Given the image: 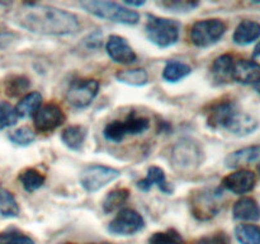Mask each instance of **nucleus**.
Returning <instances> with one entry per match:
<instances>
[{
  "label": "nucleus",
  "mask_w": 260,
  "mask_h": 244,
  "mask_svg": "<svg viewBox=\"0 0 260 244\" xmlns=\"http://www.w3.org/2000/svg\"><path fill=\"white\" fill-rule=\"evenodd\" d=\"M255 173L248 169H241L226 175L222 179V187L235 195H244L250 192L255 187Z\"/></svg>",
  "instance_id": "f8f14e48"
},
{
  "label": "nucleus",
  "mask_w": 260,
  "mask_h": 244,
  "mask_svg": "<svg viewBox=\"0 0 260 244\" xmlns=\"http://www.w3.org/2000/svg\"><path fill=\"white\" fill-rule=\"evenodd\" d=\"M18 121V113L8 102H0V130L14 126Z\"/></svg>",
  "instance_id": "c756f323"
},
{
  "label": "nucleus",
  "mask_w": 260,
  "mask_h": 244,
  "mask_svg": "<svg viewBox=\"0 0 260 244\" xmlns=\"http://www.w3.org/2000/svg\"><path fill=\"white\" fill-rule=\"evenodd\" d=\"M233 80L240 84H256L260 81V64L253 60H239L234 64Z\"/></svg>",
  "instance_id": "4468645a"
},
{
  "label": "nucleus",
  "mask_w": 260,
  "mask_h": 244,
  "mask_svg": "<svg viewBox=\"0 0 260 244\" xmlns=\"http://www.w3.org/2000/svg\"><path fill=\"white\" fill-rule=\"evenodd\" d=\"M253 55H254V57H260V42L255 46V48H254Z\"/></svg>",
  "instance_id": "c9c22d12"
},
{
  "label": "nucleus",
  "mask_w": 260,
  "mask_h": 244,
  "mask_svg": "<svg viewBox=\"0 0 260 244\" xmlns=\"http://www.w3.org/2000/svg\"><path fill=\"white\" fill-rule=\"evenodd\" d=\"M260 157V145H253V146L243 147L240 150L231 152L226 157L225 164L228 168H240L243 165L254 162Z\"/></svg>",
  "instance_id": "dca6fc26"
},
{
  "label": "nucleus",
  "mask_w": 260,
  "mask_h": 244,
  "mask_svg": "<svg viewBox=\"0 0 260 244\" xmlns=\"http://www.w3.org/2000/svg\"><path fill=\"white\" fill-rule=\"evenodd\" d=\"M194 244H230V238L225 233H217L213 235L203 236Z\"/></svg>",
  "instance_id": "72a5a7b5"
},
{
  "label": "nucleus",
  "mask_w": 260,
  "mask_h": 244,
  "mask_svg": "<svg viewBox=\"0 0 260 244\" xmlns=\"http://www.w3.org/2000/svg\"><path fill=\"white\" fill-rule=\"evenodd\" d=\"M29 88V80L24 76H14L10 80L7 81L5 90L7 94L10 97H18L24 93Z\"/></svg>",
  "instance_id": "7c9ffc66"
},
{
  "label": "nucleus",
  "mask_w": 260,
  "mask_h": 244,
  "mask_svg": "<svg viewBox=\"0 0 260 244\" xmlns=\"http://www.w3.org/2000/svg\"><path fill=\"white\" fill-rule=\"evenodd\" d=\"M208 126L226 130L238 136H246L258 129V121L250 114L241 112L234 102H220L211 107L207 116Z\"/></svg>",
  "instance_id": "f03ea898"
},
{
  "label": "nucleus",
  "mask_w": 260,
  "mask_h": 244,
  "mask_svg": "<svg viewBox=\"0 0 260 244\" xmlns=\"http://www.w3.org/2000/svg\"><path fill=\"white\" fill-rule=\"evenodd\" d=\"M234 58L230 55L218 56L212 64V75L215 80L220 83H228L229 80H233V70H234Z\"/></svg>",
  "instance_id": "6ab92c4d"
},
{
  "label": "nucleus",
  "mask_w": 260,
  "mask_h": 244,
  "mask_svg": "<svg viewBox=\"0 0 260 244\" xmlns=\"http://www.w3.org/2000/svg\"><path fill=\"white\" fill-rule=\"evenodd\" d=\"M41 102H42V96L38 92H32L28 93L18 102L15 111H17L18 117H33L36 112L41 108Z\"/></svg>",
  "instance_id": "aec40b11"
},
{
  "label": "nucleus",
  "mask_w": 260,
  "mask_h": 244,
  "mask_svg": "<svg viewBox=\"0 0 260 244\" xmlns=\"http://www.w3.org/2000/svg\"><path fill=\"white\" fill-rule=\"evenodd\" d=\"M256 169H258V174L260 175V163L258 164V167H256Z\"/></svg>",
  "instance_id": "4c0bfd02"
},
{
  "label": "nucleus",
  "mask_w": 260,
  "mask_h": 244,
  "mask_svg": "<svg viewBox=\"0 0 260 244\" xmlns=\"http://www.w3.org/2000/svg\"><path fill=\"white\" fill-rule=\"evenodd\" d=\"M129 198V191L126 188H117L111 191L103 200V210L104 212L109 214L118 210L119 207L127 202Z\"/></svg>",
  "instance_id": "5701e85b"
},
{
  "label": "nucleus",
  "mask_w": 260,
  "mask_h": 244,
  "mask_svg": "<svg viewBox=\"0 0 260 244\" xmlns=\"http://www.w3.org/2000/svg\"><path fill=\"white\" fill-rule=\"evenodd\" d=\"M121 175L119 170L106 165H89L80 173V185L88 192H95Z\"/></svg>",
  "instance_id": "0eeeda50"
},
{
  "label": "nucleus",
  "mask_w": 260,
  "mask_h": 244,
  "mask_svg": "<svg viewBox=\"0 0 260 244\" xmlns=\"http://www.w3.org/2000/svg\"><path fill=\"white\" fill-rule=\"evenodd\" d=\"M150 127V119L145 116L131 113L124 119H114L107 124L103 135L108 141L121 142L128 135H139Z\"/></svg>",
  "instance_id": "39448f33"
},
{
  "label": "nucleus",
  "mask_w": 260,
  "mask_h": 244,
  "mask_svg": "<svg viewBox=\"0 0 260 244\" xmlns=\"http://www.w3.org/2000/svg\"><path fill=\"white\" fill-rule=\"evenodd\" d=\"M167 5L169 9H174V10H179V9H184V10H189L192 9V8L197 7V3H168V4H164Z\"/></svg>",
  "instance_id": "f704fd0d"
},
{
  "label": "nucleus",
  "mask_w": 260,
  "mask_h": 244,
  "mask_svg": "<svg viewBox=\"0 0 260 244\" xmlns=\"http://www.w3.org/2000/svg\"><path fill=\"white\" fill-rule=\"evenodd\" d=\"M226 28L221 19L200 20L190 28V41L197 47H210L223 37Z\"/></svg>",
  "instance_id": "423d86ee"
},
{
  "label": "nucleus",
  "mask_w": 260,
  "mask_h": 244,
  "mask_svg": "<svg viewBox=\"0 0 260 244\" xmlns=\"http://www.w3.org/2000/svg\"><path fill=\"white\" fill-rule=\"evenodd\" d=\"M192 73V69L189 65L184 63H179V61H168L165 65L164 70H162V78L168 81H175L182 80L183 78L188 76Z\"/></svg>",
  "instance_id": "4be33fe9"
},
{
  "label": "nucleus",
  "mask_w": 260,
  "mask_h": 244,
  "mask_svg": "<svg viewBox=\"0 0 260 244\" xmlns=\"http://www.w3.org/2000/svg\"><path fill=\"white\" fill-rule=\"evenodd\" d=\"M152 186H157L162 192L165 193H172V187L169 183L165 179V173L161 168L159 167H151L147 170V175L144 179L137 182V187L141 191H149Z\"/></svg>",
  "instance_id": "f3484780"
},
{
  "label": "nucleus",
  "mask_w": 260,
  "mask_h": 244,
  "mask_svg": "<svg viewBox=\"0 0 260 244\" xmlns=\"http://www.w3.org/2000/svg\"><path fill=\"white\" fill-rule=\"evenodd\" d=\"M15 22L40 35H73L80 28L79 19L73 13L42 4H24L15 14Z\"/></svg>",
  "instance_id": "f257e3e1"
},
{
  "label": "nucleus",
  "mask_w": 260,
  "mask_h": 244,
  "mask_svg": "<svg viewBox=\"0 0 260 244\" xmlns=\"http://www.w3.org/2000/svg\"><path fill=\"white\" fill-rule=\"evenodd\" d=\"M36 139V132L33 131L30 127L23 126L19 129L14 130L9 134V140L12 142H14L15 145H19V146H27V145L32 144Z\"/></svg>",
  "instance_id": "c85d7f7f"
},
{
  "label": "nucleus",
  "mask_w": 260,
  "mask_h": 244,
  "mask_svg": "<svg viewBox=\"0 0 260 244\" xmlns=\"http://www.w3.org/2000/svg\"><path fill=\"white\" fill-rule=\"evenodd\" d=\"M173 160L180 168L190 167L192 163L198 162V152L193 149L192 145H178V147L173 152Z\"/></svg>",
  "instance_id": "cd10ccee"
},
{
  "label": "nucleus",
  "mask_w": 260,
  "mask_h": 244,
  "mask_svg": "<svg viewBox=\"0 0 260 244\" xmlns=\"http://www.w3.org/2000/svg\"><path fill=\"white\" fill-rule=\"evenodd\" d=\"M86 137V130L85 127L79 126V125H74V126H69L65 129L61 135L62 142L71 150H80L83 147L84 141Z\"/></svg>",
  "instance_id": "412c9836"
},
{
  "label": "nucleus",
  "mask_w": 260,
  "mask_h": 244,
  "mask_svg": "<svg viewBox=\"0 0 260 244\" xmlns=\"http://www.w3.org/2000/svg\"><path fill=\"white\" fill-rule=\"evenodd\" d=\"M103 244H109V243H103Z\"/></svg>",
  "instance_id": "58836bf2"
},
{
  "label": "nucleus",
  "mask_w": 260,
  "mask_h": 244,
  "mask_svg": "<svg viewBox=\"0 0 260 244\" xmlns=\"http://www.w3.org/2000/svg\"><path fill=\"white\" fill-rule=\"evenodd\" d=\"M99 92V83L95 79H80L69 86L66 99L75 108H84L93 102Z\"/></svg>",
  "instance_id": "1a4fd4ad"
},
{
  "label": "nucleus",
  "mask_w": 260,
  "mask_h": 244,
  "mask_svg": "<svg viewBox=\"0 0 260 244\" xmlns=\"http://www.w3.org/2000/svg\"><path fill=\"white\" fill-rule=\"evenodd\" d=\"M254 88H255V90L260 94V81H258V83L255 84V86H254Z\"/></svg>",
  "instance_id": "e433bc0d"
},
{
  "label": "nucleus",
  "mask_w": 260,
  "mask_h": 244,
  "mask_svg": "<svg viewBox=\"0 0 260 244\" xmlns=\"http://www.w3.org/2000/svg\"><path fill=\"white\" fill-rule=\"evenodd\" d=\"M222 193L217 190H202L192 197V212L198 220H210L217 215L221 203L218 198Z\"/></svg>",
  "instance_id": "6e6552de"
},
{
  "label": "nucleus",
  "mask_w": 260,
  "mask_h": 244,
  "mask_svg": "<svg viewBox=\"0 0 260 244\" xmlns=\"http://www.w3.org/2000/svg\"><path fill=\"white\" fill-rule=\"evenodd\" d=\"M107 52L109 57L119 64H132L136 61V53L132 50L126 38L121 36H111L107 41Z\"/></svg>",
  "instance_id": "ddd939ff"
},
{
  "label": "nucleus",
  "mask_w": 260,
  "mask_h": 244,
  "mask_svg": "<svg viewBox=\"0 0 260 244\" xmlns=\"http://www.w3.org/2000/svg\"><path fill=\"white\" fill-rule=\"evenodd\" d=\"M80 7L95 17L114 23L136 24L140 20L139 13L113 2H81Z\"/></svg>",
  "instance_id": "7ed1b4c3"
},
{
  "label": "nucleus",
  "mask_w": 260,
  "mask_h": 244,
  "mask_svg": "<svg viewBox=\"0 0 260 244\" xmlns=\"http://www.w3.org/2000/svg\"><path fill=\"white\" fill-rule=\"evenodd\" d=\"M117 80L122 81L129 85H145L149 81V74L145 69H126V70H119L116 74Z\"/></svg>",
  "instance_id": "b1692460"
},
{
  "label": "nucleus",
  "mask_w": 260,
  "mask_h": 244,
  "mask_svg": "<svg viewBox=\"0 0 260 244\" xmlns=\"http://www.w3.org/2000/svg\"><path fill=\"white\" fill-rule=\"evenodd\" d=\"M0 214L5 218H17L19 215V206L12 192L0 185Z\"/></svg>",
  "instance_id": "bb28decb"
},
{
  "label": "nucleus",
  "mask_w": 260,
  "mask_h": 244,
  "mask_svg": "<svg viewBox=\"0 0 260 244\" xmlns=\"http://www.w3.org/2000/svg\"><path fill=\"white\" fill-rule=\"evenodd\" d=\"M145 32L152 43L159 47H169L179 40L180 24L177 20L149 15Z\"/></svg>",
  "instance_id": "20e7f679"
},
{
  "label": "nucleus",
  "mask_w": 260,
  "mask_h": 244,
  "mask_svg": "<svg viewBox=\"0 0 260 244\" xmlns=\"http://www.w3.org/2000/svg\"><path fill=\"white\" fill-rule=\"evenodd\" d=\"M45 180V175L41 174L35 168H27L19 174V182L27 192H35L36 190L42 187Z\"/></svg>",
  "instance_id": "a878e982"
},
{
  "label": "nucleus",
  "mask_w": 260,
  "mask_h": 244,
  "mask_svg": "<svg viewBox=\"0 0 260 244\" xmlns=\"http://www.w3.org/2000/svg\"><path fill=\"white\" fill-rule=\"evenodd\" d=\"M149 244H184L180 235L175 231H159L149 239Z\"/></svg>",
  "instance_id": "2f4dec72"
},
{
  "label": "nucleus",
  "mask_w": 260,
  "mask_h": 244,
  "mask_svg": "<svg viewBox=\"0 0 260 244\" xmlns=\"http://www.w3.org/2000/svg\"><path fill=\"white\" fill-rule=\"evenodd\" d=\"M233 214L236 220L258 221L260 219V206L254 198L243 197L235 202Z\"/></svg>",
  "instance_id": "2eb2a0df"
},
{
  "label": "nucleus",
  "mask_w": 260,
  "mask_h": 244,
  "mask_svg": "<svg viewBox=\"0 0 260 244\" xmlns=\"http://www.w3.org/2000/svg\"><path fill=\"white\" fill-rule=\"evenodd\" d=\"M0 244H35V241L18 231H7L0 234Z\"/></svg>",
  "instance_id": "473e14b6"
},
{
  "label": "nucleus",
  "mask_w": 260,
  "mask_h": 244,
  "mask_svg": "<svg viewBox=\"0 0 260 244\" xmlns=\"http://www.w3.org/2000/svg\"><path fill=\"white\" fill-rule=\"evenodd\" d=\"M35 126L41 132H50L60 127L65 122V114L60 106L48 103L41 107L33 116Z\"/></svg>",
  "instance_id": "9b49d317"
},
{
  "label": "nucleus",
  "mask_w": 260,
  "mask_h": 244,
  "mask_svg": "<svg viewBox=\"0 0 260 244\" xmlns=\"http://www.w3.org/2000/svg\"><path fill=\"white\" fill-rule=\"evenodd\" d=\"M145 220L137 211L132 208H123L109 223L108 230L114 235H134L142 230Z\"/></svg>",
  "instance_id": "9d476101"
},
{
  "label": "nucleus",
  "mask_w": 260,
  "mask_h": 244,
  "mask_svg": "<svg viewBox=\"0 0 260 244\" xmlns=\"http://www.w3.org/2000/svg\"><path fill=\"white\" fill-rule=\"evenodd\" d=\"M260 37V24L254 20H243L234 32V42L238 45H249Z\"/></svg>",
  "instance_id": "a211bd4d"
},
{
  "label": "nucleus",
  "mask_w": 260,
  "mask_h": 244,
  "mask_svg": "<svg viewBox=\"0 0 260 244\" xmlns=\"http://www.w3.org/2000/svg\"><path fill=\"white\" fill-rule=\"evenodd\" d=\"M235 236L240 244H260V226L240 224L235 228Z\"/></svg>",
  "instance_id": "393cba45"
}]
</instances>
